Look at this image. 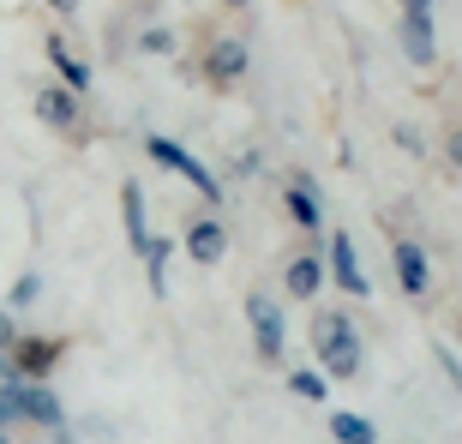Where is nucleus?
I'll use <instances>...</instances> for the list:
<instances>
[{"mask_svg": "<svg viewBox=\"0 0 462 444\" xmlns=\"http://www.w3.org/2000/svg\"><path fill=\"white\" fill-rule=\"evenodd\" d=\"M312 348L325 360V378H355L360 373V330L348 312H319L312 319Z\"/></svg>", "mask_w": 462, "mask_h": 444, "instance_id": "f257e3e1", "label": "nucleus"}, {"mask_svg": "<svg viewBox=\"0 0 462 444\" xmlns=\"http://www.w3.org/2000/svg\"><path fill=\"white\" fill-rule=\"evenodd\" d=\"M144 151H151V162H162L169 174H180V180H187V187L199 192L205 205H217V199H223V180H217V174H210L205 162H199V156L187 151V144H174V138L151 133V138H144Z\"/></svg>", "mask_w": 462, "mask_h": 444, "instance_id": "f03ea898", "label": "nucleus"}, {"mask_svg": "<svg viewBox=\"0 0 462 444\" xmlns=\"http://www.w3.org/2000/svg\"><path fill=\"white\" fill-rule=\"evenodd\" d=\"M246 325H253V348L258 360H282V348H289V325H282V312H276L271 294H246Z\"/></svg>", "mask_w": 462, "mask_h": 444, "instance_id": "7ed1b4c3", "label": "nucleus"}, {"mask_svg": "<svg viewBox=\"0 0 462 444\" xmlns=\"http://www.w3.org/2000/svg\"><path fill=\"white\" fill-rule=\"evenodd\" d=\"M402 54L414 67H432L439 60V42H432V0H402Z\"/></svg>", "mask_w": 462, "mask_h": 444, "instance_id": "20e7f679", "label": "nucleus"}, {"mask_svg": "<svg viewBox=\"0 0 462 444\" xmlns=\"http://www.w3.org/2000/svg\"><path fill=\"white\" fill-rule=\"evenodd\" d=\"M330 282L343 294H355V301H366L373 294V282H366V271H360V253H355V240L343 235V228H330Z\"/></svg>", "mask_w": 462, "mask_h": 444, "instance_id": "39448f33", "label": "nucleus"}, {"mask_svg": "<svg viewBox=\"0 0 462 444\" xmlns=\"http://www.w3.org/2000/svg\"><path fill=\"white\" fill-rule=\"evenodd\" d=\"M180 246H187V258H192V264H223V253H228V222H217V217L187 222Z\"/></svg>", "mask_w": 462, "mask_h": 444, "instance_id": "423d86ee", "label": "nucleus"}, {"mask_svg": "<svg viewBox=\"0 0 462 444\" xmlns=\"http://www.w3.org/2000/svg\"><path fill=\"white\" fill-rule=\"evenodd\" d=\"M205 79L217 90H228L235 79H246V42H240V36H217V42L205 49Z\"/></svg>", "mask_w": 462, "mask_h": 444, "instance_id": "0eeeda50", "label": "nucleus"}, {"mask_svg": "<svg viewBox=\"0 0 462 444\" xmlns=\"http://www.w3.org/2000/svg\"><path fill=\"white\" fill-rule=\"evenodd\" d=\"M54 360H60V342L54 337H13V373H24L31 384L54 373Z\"/></svg>", "mask_w": 462, "mask_h": 444, "instance_id": "6e6552de", "label": "nucleus"}, {"mask_svg": "<svg viewBox=\"0 0 462 444\" xmlns=\"http://www.w3.org/2000/svg\"><path fill=\"white\" fill-rule=\"evenodd\" d=\"M391 264H396V282H402L409 301H420V294L432 289V264H427V253H420V240H396Z\"/></svg>", "mask_w": 462, "mask_h": 444, "instance_id": "1a4fd4ad", "label": "nucleus"}, {"mask_svg": "<svg viewBox=\"0 0 462 444\" xmlns=\"http://www.w3.org/2000/svg\"><path fill=\"white\" fill-rule=\"evenodd\" d=\"M6 409L31 414L36 427H60V402H54L49 384H6Z\"/></svg>", "mask_w": 462, "mask_h": 444, "instance_id": "9d476101", "label": "nucleus"}, {"mask_svg": "<svg viewBox=\"0 0 462 444\" xmlns=\"http://www.w3.org/2000/svg\"><path fill=\"white\" fill-rule=\"evenodd\" d=\"M282 205H289L294 228H307V235H319V228H325V210H319V199H312V180H307V174H294L289 187H282Z\"/></svg>", "mask_w": 462, "mask_h": 444, "instance_id": "9b49d317", "label": "nucleus"}, {"mask_svg": "<svg viewBox=\"0 0 462 444\" xmlns=\"http://www.w3.org/2000/svg\"><path fill=\"white\" fill-rule=\"evenodd\" d=\"M36 120H49V126L72 133V126H79V97L60 90V85H42V90H36Z\"/></svg>", "mask_w": 462, "mask_h": 444, "instance_id": "f8f14e48", "label": "nucleus"}, {"mask_svg": "<svg viewBox=\"0 0 462 444\" xmlns=\"http://www.w3.org/2000/svg\"><path fill=\"white\" fill-rule=\"evenodd\" d=\"M49 67L60 72V90H72V97H79V90H90V67L67 49V36H49Z\"/></svg>", "mask_w": 462, "mask_h": 444, "instance_id": "ddd939ff", "label": "nucleus"}, {"mask_svg": "<svg viewBox=\"0 0 462 444\" xmlns=\"http://www.w3.org/2000/svg\"><path fill=\"white\" fill-rule=\"evenodd\" d=\"M120 222H126V240H133V253H144L151 228H144V192H138V180H126V187H120Z\"/></svg>", "mask_w": 462, "mask_h": 444, "instance_id": "4468645a", "label": "nucleus"}, {"mask_svg": "<svg viewBox=\"0 0 462 444\" xmlns=\"http://www.w3.org/2000/svg\"><path fill=\"white\" fill-rule=\"evenodd\" d=\"M138 258H144V271H151V294H169V258H174V235H151Z\"/></svg>", "mask_w": 462, "mask_h": 444, "instance_id": "2eb2a0df", "label": "nucleus"}, {"mask_svg": "<svg viewBox=\"0 0 462 444\" xmlns=\"http://www.w3.org/2000/svg\"><path fill=\"white\" fill-rule=\"evenodd\" d=\"M319 289H325V258H294L289 264V294L294 301H312Z\"/></svg>", "mask_w": 462, "mask_h": 444, "instance_id": "dca6fc26", "label": "nucleus"}, {"mask_svg": "<svg viewBox=\"0 0 462 444\" xmlns=\"http://www.w3.org/2000/svg\"><path fill=\"white\" fill-rule=\"evenodd\" d=\"M330 439H337V444H378V427L366 421V414L337 409V414H330Z\"/></svg>", "mask_w": 462, "mask_h": 444, "instance_id": "f3484780", "label": "nucleus"}, {"mask_svg": "<svg viewBox=\"0 0 462 444\" xmlns=\"http://www.w3.org/2000/svg\"><path fill=\"white\" fill-rule=\"evenodd\" d=\"M289 391L300 396V402H325L330 384H325V373H307V366H300V373H289Z\"/></svg>", "mask_w": 462, "mask_h": 444, "instance_id": "a211bd4d", "label": "nucleus"}, {"mask_svg": "<svg viewBox=\"0 0 462 444\" xmlns=\"http://www.w3.org/2000/svg\"><path fill=\"white\" fill-rule=\"evenodd\" d=\"M36 294H42V282H36V271H31V276H18V282H13V307H31Z\"/></svg>", "mask_w": 462, "mask_h": 444, "instance_id": "6ab92c4d", "label": "nucleus"}, {"mask_svg": "<svg viewBox=\"0 0 462 444\" xmlns=\"http://www.w3.org/2000/svg\"><path fill=\"white\" fill-rule=\"evenodd\" d=\"M169 49H174L169 31H144V54H169Z\"/></svg>", "mask_w": 462, "mask_h": 444, "instance_id": "aec40b11", "label": "nucleus"}, {"mask_svg": "<svg viewBox=\"0 0 462 444\" xmlns=\"http://www.w3.org/2000/svg\"><path fill=\"white\" fill-rule=\"evenodd\" d=\"M439 366H445V373H450V384H457V391H462V360L450 355V348H439Z\"/></svg>", "mask_w": 462, "mask_h": 444, "instance_id": "412c9836", "label": "nucleus"}, {"mask_svg": "<svg viewBox=\"0 0 462 444\" xmlns=\"http://www.w3.org/2000/svg\"><path fill=\"white\" fill-rule=\"evenodd\" d=\"M54 13H79V6H85V0H49Z\"/></svg>", "mask_w": 462, "mask_h": 444, "instance_id": "4be33fe9", "label": "nucleus"}, {"mask_svg": "<svg viewBox=\"0 0 462 444\" xmlns=\"http://www.w3.org/2000/svg\"><path fill=\"white\" fill-rule=\"evenodd\" d=\"M6 342H13V319H6V312H0V348H6Z\"/></svg>", "mask_w": 462, "mask_h": 444, "instance_id": "5701e85b", "label": "nucleus"}, {"mask_svg": "<svg viewBox=\"0 0 462 444\" xmlns=\"http://www.w3.org/2000/svg\"><path fill=\"white\" fill-rule=\"evenodd\" d=\"M450 156H457V169H462V133H457V138H450Z\"/></svg>", "mask_w": 462, "mask_h": 444, "instance_id": "b1692460", "label": "nucleus"}, {"mask_svg": "<svg viewBox=\"0 0 462 444\" xmlns=\"http://www.w3.org/2000/svg\"><path fill=\"white\" fill-rule=\"evenodd\" d=\"M223 6H228V13H240V6H253V0H223Z\"/></svg>", "mask_w": 462, "mask_h": 444, "instance_id": "393cba45", "label": "nucleus"}, {"mask_svg": "<svg viewBox=\"0 0 462 444\" xmlns=\"http://www.w3.org/2000/svg\"><path fill=\"white\" fill-rule=\"evenodd\" d=\"M0 444H6V439H0Z\"/></svg>", "mask_w": 462, "mask_h": 444, "instance_id": "a878e982", "label": "nucleus"}]
</instances>
